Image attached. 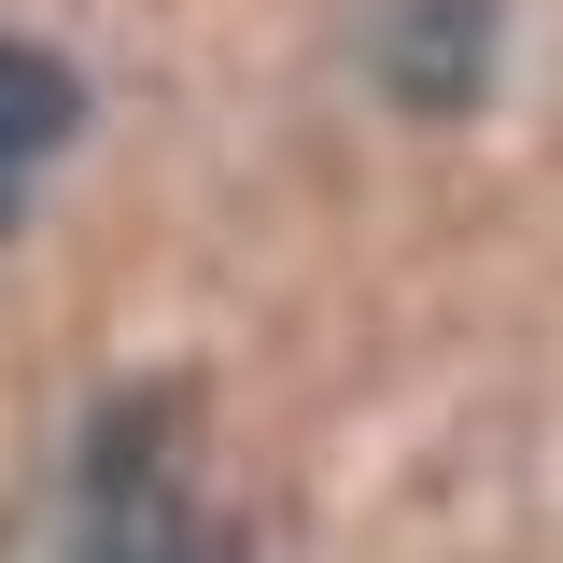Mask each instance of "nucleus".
I'll use <instances>...</instances> for the list:
<instances>
[{
    "mask_svg": "<svg viewBox=\"0 0 563 563\" xmlns=\"http://www.w3.org/2000/svg\"><path fill=\"white\" fill-rule=\"evenodd\" d=\"M99 563H184V493H169V409L99 422V521H85Z\"/></svg>",
    "mask_w": 563,
    "mask_h": 563,
    "instance_id": "1",
    "label": "nucleus"
},
{
    "mask_svg": "<svg viewBox=\"0 0 563 563\" xmlns=\"http://www.w3.org/2000/svg\"><path fill=\"white\" fill-rule=\"evenodd\" d=\"M479 43H493V0H409L380 70H395L409 113H465V99H479Z\"/></svg>",
    "mask_w": 563,
    "mask_h": 563,
    "instance_id": "2",
    "label": "nucleus"
},
{
    "mask_svg": "<svg viewBox=\"0 0 563 563\" xmlns=\"http://www.w3.org/2000/svg\"><path fill=\"white\" fill-rule=\"evenodd\" d=\"M70 113H85V85H70L43 43H14L0 29V225H14V184H29V155H57Z\"/></svg>",
    "mask_w": 563,
    "mask_h": 563,
    "instance_id": "3",
    "label": "nucleus"
}]
</instances>
